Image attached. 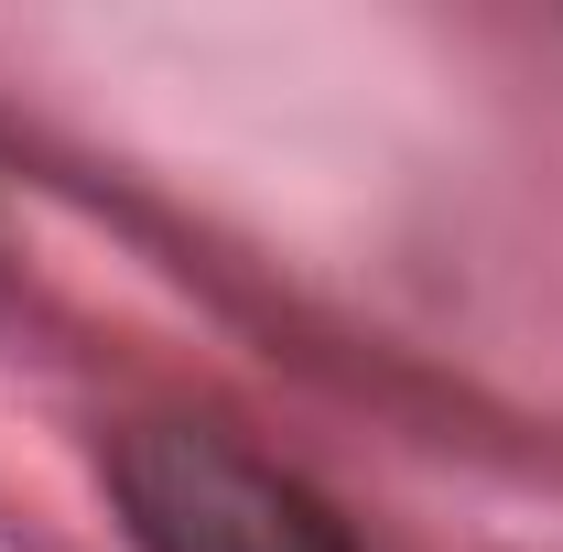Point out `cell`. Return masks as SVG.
I'll list each match as a JSON object with an SVG mask.
<instances>
[{"instance_id": "obj_1", "label": "cell", "mask_w": 563, "mask_h": 552, "mask_svg": "<svg viewBox=\"0 0 563 552\" xmlns=\"http://www.w3.org/2000/svg\"><path fill=\"white\" fill-rule=\"evenodd\" d=\"M109 487L141 552H347L314 487L261 466L217 422H131L109 444Z\"/></svg>"}]
</instances>
